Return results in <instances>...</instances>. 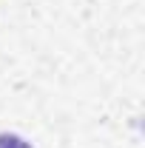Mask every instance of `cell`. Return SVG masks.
Wrapping results in <instances>:
<instances>
[{
  "label": "cell",
  "instance_id": "6da1fadb",
  "mask_svg": "<svg viewBox=\"0 0 145 148\" xmlns=\"http://www.w3.org/2000/svg\"><path fill=\"white\" fill-rule=\"evenodd\" d=\"M0 148H31V145L17 134H0Z\"/></svg>",
  "mask_w": 145,
  "mask_h": 148
}]
</instances>
